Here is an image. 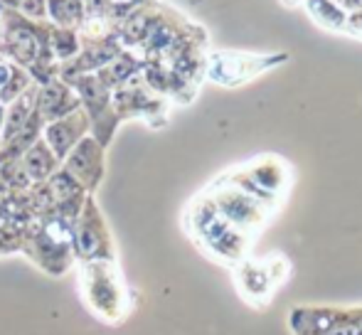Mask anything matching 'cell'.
I'll list each match as a JSON object with an SVG mask.
<instances>
[{
	"label": "cell",
	"mask_w": 362,
	"mask_h": 335,
	"mask_svg": "<svg viewBox=\"0 0 362 335\" xmlns=\"http://www.w3.org/2000/svg\"><path fill=\"white\" fill-rule=\"evenodd\" d=\"M47 10L54 23L64 28H74L84 18V3L81 0H47Z\"/></svg>",
	"instance_id": "1"
},
{
	"label": "cell",
	"mask_w": 362,
	"mask_h": 335,
	"mask_svg": "<svg viewBox=\"0 0 362 335\" xmlns=\"http://www.w3.org/2000/svg\"><path fill=\"white\" fill-rule=\"evenodd\" d=\"M3 3L13 5L15 10L30 15V18H45V0H3Z\"/></svg>",
	"instance_id": "2"
}]
</instances>
